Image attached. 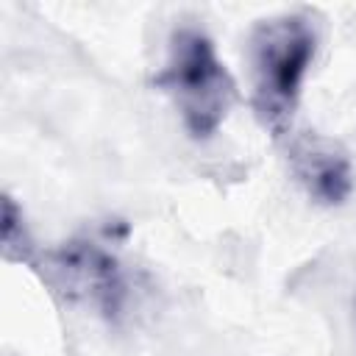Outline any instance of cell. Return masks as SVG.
I'll use <instances>...</instances> for the list:
<instances>
[{"instance_id":"6da1fadb","label":"cell","mask_w":356,"mask_h":356,"mask_svg":"<svg viewBox=\"0 0 356 356\" xmlns=\"http://www.w3.org/2000/svg\"><path fill=\"white\" fill-rule=\"evenodd\" d=\"M314 53L317 28L303 11L261 19L250 33L253 103L261 122L275 134H284L292 120Z\"/></svg>"},{"instance_id":"7a4b0ae2","label":"cell","mask_w":356,"mask_h":356,"mask_svg":"<svg viewBox=\"0 0 356 356\" xmlns=\"http://www.w3.org/2000/svg\"><path fill=\"white\" fill-rule=\"evenodd\" d=\"M156 83L170 95L184 128L195 139L214 136L236 100V83L220 61L214 42L192 25L172 31Z\"/></svg>"},{"instance_id":"3957f363","label":"cell","mask_w":356,"mask_h":356,"mask_svg":"<svg viewBox=\"0 0 356 356\" xmlns=\"http://www.w3.org/2000/svg\"><path fill=\"white\" fill-rule=\"evenodd\" d=\"M42 275L61 298L92 303L106 314L120 312L125 298V281L117 259L92 239H70L44 253Z\"/></svg>"},{"instance_id":"277c9868","label":"cell","mask_w":356,"mask_h":356,"mask_svg":"<svg viewBox=\"0 0 356 356\" xmlns=\"http://www.w3.org/2000/svg\"><path fill=\"white\" fill-rule=\"evenodd\" d=\"M289 167L312 200L339 206L353 192V164L348 150L323 134H298L289 142Z\"/></svg>"},{"instance_id":"5b68a950","label":"cell","mask_w":356,"mask_h":356,"mask_svg":"<svg viewBox=\"0 0 356 356\" xmlns=\"http://www.w3.org/2000/svg\"><path fill=\"white\" fill-rule=\"evenodd\" d=\"M3 256L8 261H31L33 259V239L25 228L22 211L11 197L3 200Z\"/></svg>"}]
</instances>
